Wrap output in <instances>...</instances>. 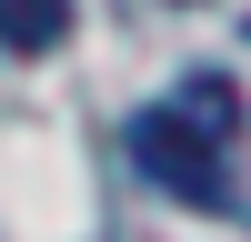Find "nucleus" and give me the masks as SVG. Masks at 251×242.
<instances>
[{
  "mask_svg": "<svg viewBox=\"0 0 251 242\" xmlns=\"http://www.w3.org/2000/svg\"><path fill=\"white\" fill-rule=\"evenodd\" d=\"M231 141L201 131L181 101H151V111H131V172L151 182V192H171L181 212H231Z\"/></svg>",
  "mask_w": 251,
  "mask_h": 242,
  "instance_id": "f257e3e1",
  "label": "nucleus"
},
{
  "mask_svg": "<svg viewBox=\"0 0 251 242\" xmlns=\"http://www.w3.org/2000/svg\"><path fill=\"white\" fill-rule=\"evenodd\" d=\"M71 40V0H0V51L10 60H50Z\"/></svg>",
  "mask_w": 251,
  "mask_h": 242,
  "instance_id": "f03ea898",
  "label": "nucleus"
},
{
  "mask_svg": "<svg viewBox=\"0 0 251 242\" xmlns=\"http://www.w3.org/2000/svg\"><path fill=\"white\" fill-rule=\"evenodd\" d=\"M171 101H181V111L201 121V131H221V141L241 131V91H231V81H221V71H191V81H181Z\"/></svg>",
  "mask_w": 251,
  "mask_h": 242,
  "instance_id": "7ed1b4c3",
  "label": "nucleus"
}]
</instances>
